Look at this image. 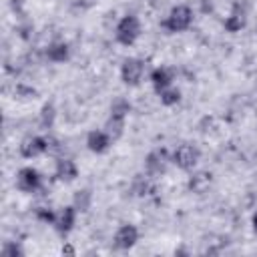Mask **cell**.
I'll list each match as a JSON object with an SVG mask.
<instances>
[{"instance_id": "2e32d148", "label": "cell", "mask_w": 257, "mask_h": 257, "mask_svg": "<svg viewBox=\"0 0 257 257\" xmlns=\"http://www.w3.org/2000/svg\"><path fill=\"white\" fill-rule=\"evenodd\" d=\"M104 131H106V135H108L112 141H116L118 137H122V131H124V116H114V114H110V118H108L106 124H104Z\"/></svg>"}, {"instance_id": "44dd1931", "label": "cell", "mask_w": 257, "mask_h": 257, "mask_svg": "<svg viewBox=\"0 0 257 257\" xmlns=\"http://www.w3.org/2000/svg\"><path fill=\"white\" fill-rule=\"evenodd\" d=\"M133 191H135L137 195H141V197H143V195H147V193L151 191V183H149L147 179H137V181H135V185H133Z\"/></svg>"}, {"instance_id": "5b68a950", "label": "cell", "mask_w": 257, "mask_h": 257, "mask_svg": "<svg viewBox=\"0 0 257 257\" xmlns=\"http://www.w3.org/2000/svg\"><path fill=\"white\" fill-rule=\"evenodd\" d=\"M16 187L24 193H34L36 189L42 187V177L36 169L32 167H24L18 171V177H16Z\"/></svg>"}, {"instance_id": "603a6c76", "label": "cell", "mask_w": 257, "mask_h": 257, "mask_svg": "<svg viewBox=\"0 0 257 257\" xmlns=\"http://www.w3.org/2000/svg\"><path fill=\"white\" fill-rule=\"evenodd\" d=\"M36 217H38V219H42L44 223H52V225H54V221H56V215H54L50 209H44V207L36 209Z\"/></svg>"}, {"instance_id": "52a82bcc", "label": "cell", "mask_w": 257, "mask_h": 257, "mask_svg": "<svg viewBox=\"0 0 257 257\" xmlns=\"http://www.w3.org/2000/svg\"><path fill=\"white\" fill-rule=\"evenodd\" d=\"M48 147H50L48 139H44V137H30V139H26L20 145V155L24 159H32V157H38V155L46 153Z\"/></svg>"}, {"instance_id": "9a60e30c", "label": "cell", "mask_w": 257, "mask_h": 257, "mask_svg": "<svg viewBox=\"0 0 257 257\" xmlns=\"http://www.w3.org/2000/svg\"><path fill=\"white\" fill-rule=\"evenodd\" d=\"M46 58L52 62H64L68 58V44L64 42H52L46 48Z\"/></svg>"}, {"instance_id": "5bb4252c", "label": "cell", "mask_w": 257, "mask_h": 257, "mask_svg": "<svg viewBox=\"0 0 257 257\" xmlns=\"http://www.w3.org/2000/svg\"><path fill=\"white\" fill-rule=\"evenodd\" d=\"M243 26H245V12H243V8L235 6L233 12H231V14L227 16V20H225V28H227L229 32H239Z\"/></svg>"}, {"instance_id": "6da1fadb", "label": "cell", "mask_w": 257, "mask_h": 257, "mask_svg": "<svg viewBox=\"0 0 257 257\" xmlns=\"http://www.w3.org/2000/svg\"><path fill=\"white\" fill-rule=\"evenodd\" d=\"M191 22H193V10L189 6H185V4H179V6L171 8V12L165 18L163 26L167 30H171V32H183V30H187L191 26Z\"/></svg>"}, {"instance_id": "d4e9b609", "label": "cell", "mask_w": 257, "mask_h": 257, "mask_svg": "<svg viewBox=\"0 0 257 257\" xmlns=\"http://www.w3.org/2000/svg\"><path fill=\"white\" fill-rule=\"evenodd\" d=\"M62 253H74V249H72V247H68V245H66V247H62Z\"/></svg>"}, {"instance_id": "d6986e66", "label": "cell", "mask_w": 257, "mask_h": 257, "mask_svg": "<svg viewBox=\"0 0 257 257\" xmlns=\"http://www.w3.org/2000/svg\"><path fill=\"white\" fill-rule=\"evenodd\" d=\"M54 116H56L54 106L52 104H44L42 110H40V124H42V128H50L52 122H54Z\"/></svg>"}, {"instance_id": "4fadbf2b", "label": "cell", "mask_w": 257, "mask_h": 257, "mask_svg": "<svg viewBox=\"0 0 257 257\" xmlns=\"http://www.w3.org/2000/svg\"><path fill=\"white\" fill-rule=\"evenodd\" d=\"M76 175H78V169L70 159H60L56 163V177L60 181H72L76 179Z\"/></svg>"}, {"instance_id": "7c38bea8", "label": "cell", "mask_w": 257, "mask_h": 257, "mask_svg": "<svg viewBox=\"0 0 257 257\" xmlns=\"http://www.w3.org/2000/svg\"><path fill=\"white\" fill-rule=\"evenodd\" d=\"M151 82H153V86H155L157 92H159V90L171 86V82H173V74H171L169 68L159 66V68H155V70L151 72Z\"/></svg>"}, {"instance_id": "cb8c5ba5", "label": "cell", "mask_w": 257, "mask_h": 257, "mask_svg": "<svg viewBox=\"0 0 257 257\" xmlns=\"http://www.w3.org/2000/svg\"><path fill=\"white\" fill-rule=\"evenodd\" d=\"M251 225H253V231L257 233V211L253 213V217H251Z\"/></svg>"}, {"instance_id": "8fae6325", "label": "cell", "mask_w": 257, "mask_h": 257, "mask_svg": "<svg viewBox=\"0 0 257 257\" xmlns=\"http://www.w3.org/2000/svg\"><path fill=\"white\" fill-rule=\"evenodd\" d=\"M211 181H213V175H211V173L199 171V173H195V175L189 179V189H191L193 193L201 195V193H205V191L211 187Z\"/></svg>"}, {"instance_id": "8992f818", "label": "cell", "mask_w": 257, "mask_h": 257, "mask_svg": "<svg viewBox=\"0 0 257 257\" xmlns=\"http://www.w3.org/2000/svg\"><path fill=\"white\" fill-rule=\"evenodd\" d=\"M167 163H169V155L165 149H157L153 153L147 155L145 159V169L151 177H157V175H163L165 169H167Z\"/></svg>"}, {"instance_id": "7a4b0ae2", "label": "cell", "mask_w": 257, "mask_h": 257, "mask_svg": "<svg viewBox=\"0 0 257 257\" xmlns=\"http://www.w3.org/2000/svg\"><path fill=\"white\" fill-rule=\"evenodd\" d=\"M141 36V22L137 16L126 14L120 18V22L116 24V40L122 46H131L137 38Z\"/></svg>"}, {"instance_id": "30bf717a", "label": "cell", "mask_w": 257, "mask_h": 257, "mask_svg": "<svg viewBox=\"0 0 257 257\" xmlns=\"http://www.w3.org/2000/svg\"><path fill=\"white\" fill-rule=\"evenodd\" d=\"M74 221H76V207H64L58 215H56V221H54V227L58 233L66 235L72 227H74Z\"/></svg>"}, {"instance_id": "ba28073f", "label": "cell", "mask_w": 257, "mask_h": 257, "mask_svg": "<svg viewBox=\"0 0 257 257\" xmlns=\"http://www.w3.org/2000/svg\"><path fill=\"white\" fill-rule=\"evenodd\" d=\"M139 241V231L135 225H122L114 233V245L118 249H131Z\"/></svg>"}, {"instance_id": "ac0fdd59", "label": "cell", "mask_w": 257, "mask_h": 257, "mask_svg": "<svg viewBox=\"0 0 257 257\" xmlns=\"http://www.w3.org/2000/svg\"><path fill=\"white\" fill-rule=\"evenodd\" d=\"M90 199H92L90 191H86V189L78 191V193L74 195V207H76V211H80V213L88 211V207H90Z\"/></svg>"}, {"instance_id": "7402d4cb", "label": "cell", "mask_w": 257, "mask_h": 257, "mask_svg": "<svg viewBox=\"0 0 257 257\" xmlns=\"http://www.w3.org/2000/svg\"><path fill=\"white\" fill-rule=\"evenodd\" d=\"M2 255L4 257H22V249L16 243H6L2 247Z\"/></svg>"}, {"instance_id": "e0dca14e", "label": "cell", "mask_w": 257, "mask_h": 257, "mask_svg": "<svg viewBox=\"0 0 257 257\" xmlns=\"http://www.w3.org/2000/svg\"><path fill=\"white\" fill-rule=\"evenodd\" d=\"M159 96H161V102H163L165 106H171V104H177V102H179L181 92H179L177 88H173V86H167V88L159 90Z\"/></svg>"}, {"instance_id": "ffe728a7", "label": "cell", "mask_w": 257, "mask_h": 257, "mask_svg": "<svg viewBox=\"0 0 257 257\" xmlns=\"http://www.w3.org/2000/svg\"><path fill=\"white\" fill-rule=\"evenodd\" d=\"M128 110H131V104L124 98H116L110 106V114H114V116H126Z\"/></svg>"}, {"instance_id": "3957f363", "label": "cell", "mask_w": 257, "mask_h": 257, "mask_svg": "<svg viewBox=\"0 0 257 257\" xmlns=\"http://www.w3.org/2000/svg\"><path fill=\"white\" fill-rule=\"evenodd\" d=\"M199 157H201V153H199L197 147H193V145H189V143H183V145H179V147L175 149L171 161H173L179 169L191 171V169L199 163Z\"/></svg>"}, {"instance_id": "9c48e42d", "label": "cell", "mask_w": 257, "mask_h": 257, "mask_svg": "<svg viewBox=\"0 0 257 257\" xmlns=\"http://www.w3.org/2000/svg\"><path fill=\"white\" fill-rule=\"evenodd\" d=\"M110 141H112V139L106 135V131H90L88 137H86V147H88L92 153L100 155V153H104V151L110 147Z\"/></svg>"}, {"instance_id": "277c9868", "label": "cell", "mask_w": 257, "mask_h": 257, "mask_svg": "<svg viewBox=\"0 0 257 257\" xmlns=\"http://www.w3.org/2000/svg\"><path fill=\"white\" fill-rule=\"evenodd\" d=\"M143 72H145V64L141 58H126L120 66V78L128 86H137L143 78Z\"/></svg>"}]
</instances>
